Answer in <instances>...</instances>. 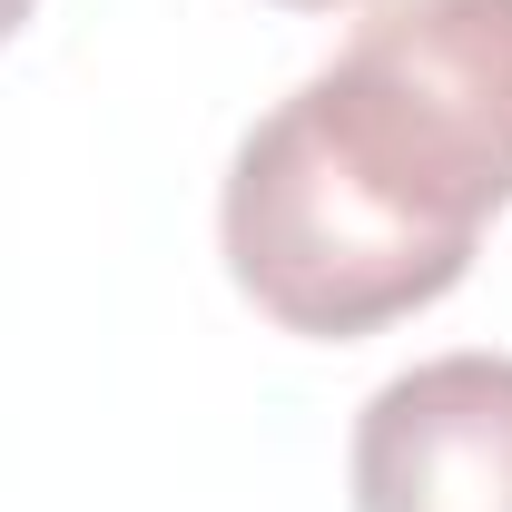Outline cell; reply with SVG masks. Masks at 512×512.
Instances as JSON below:
<instances>
[{"label":"cell","mask_w":512,"mask_h":512,"mask_svg":"<svg viewBox=\"0 0 512 512\" xmlns=\"http://www.w3.org/2000/svg\"><path fill=\"white\" fill-rule=\"evenodd\" d=\"M512 207V0H375L227 158L217 247L286 335H375L463 286Z\"/></svg>","instance_id":"1"},{"label":"cell","mask_w":512,"mask_h":512,"mask_svg":"<svg viewBox=\"0 0 512 512\" xmlns=\"http://www.w3.org/2000/svg\"><path fill=\"white\" fill-rule=\"evenodd\" d=\"M355 512H512V355H434L355 414Z\"/></svg>","instance_id":"2"},{"label":"cell","mask_w":512,"mask_h":512,"mask_svg":"<svg viewBox=\"0 0 512 512\" xmlns=\"http://www.w3.org/2000/svg\"><path fill=\"white\" fill-rule=\"evenodd\" d=\"M30 10H40V0H0V40H10V30H20Z\"/></svg>","instance_id":"3"},{"label":"cell","mask_w":512,"mask_h":512,"mask_svg":"<svg viewBox=\"0 0 512 512\" xmlns=\"http://www.w3.org/2000/svg\"><path fill=\"white\" fill-rule=\"evenodd\" d=\"M286 10H335V0H286Z\"/></svg>","instance_id":"4"}]
</instances>
